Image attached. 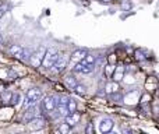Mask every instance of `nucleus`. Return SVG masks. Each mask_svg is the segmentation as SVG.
Listing matches in <instances>:
<instances>
[{
    "label": "nucleus",
    "mask_w": 159,
    "mask_h": 134,
    "mask_svg": "<svg viewBox=\"0 0 159 134\" xmlns=\"http://www.w3.org/2000/svg\"><path fill=\"white\" fill-rule=\"evenodd\" d=\"M45 124H46L45 119H43V118H39V116H36V118L31 119V120L28 122V129H30L31 132H36V130L43 129Z\"/></svg>",
    "instance_id": "obj_6"
},
{
    "label": "nucleus",
    "mask_w": 159,
    "mask_h": 134,
    "mask_svg": "<svg viewBox=\"0 0 159 134\" xmlns=\"http://www.w3.org/2000/svg\"><path fill=\"white\" fill-rule=\"evenodd\" d=\"M74 91L78 94V95H85V92H87V88H85L84 85H81V84H77L74 87Z\"/></svg>",
    "instance_id": "obj_21"
},
{
    "label": "nucleus",
    "mask_w": 159,
    "mask_h": 134,
    "mask_svg": "<svg viewBox=\"0 0 159 134\" xmlns=\"http://www.w3.org/2000/svg\"><path fill=\"white\" fill-rule=\"evenodd\" d=\"M67 109H69L70 113L75 112V110H77V102H75L74 99H69V102H67Z\"/></svg>",
    "instance_id": "obj_19"
},
{
    "label": "nucleus",
    "mask_w": 159,
    "mask_h": 134,
    "mask_svg": "<svg viewBox=\"0 0 159 134\" xmlns=\"http://www.w3.org/2000/svg\"><path fill=\"white\" fill-rule=\"evenodd\" d=\"M41 96H42V92L39 88H31V90L27 92V98L31 99L34 104H36V102L41 99Z\"/></svg>",
    "instance_id": "obj_7"
},
{
    "label": "nucleus",
    "mask_w": 159,
    "mask_h": 134,
    "mask_svg": "<svg viewBox=\"0 0 159 134\" xmlns=\"http://www.w3.org/2000/svg\"><path fill=\"white\" fill-rule=\"evenodd\" d=\"M124 67L123 66H119V67H116L115 68V71H113V74H112V78H113V81H116V82H119V81H121V80L124 78Z\"/></svg>",
    "instance_id": "obj_12"
},
{
    "label": "nucleus",
    "mask_w": 159,
    "mask_h": 134,
    "mask_svg": "<svg viewBox=\"0 0 159 134\" xmlns=\"http://www.w3.org/2000/svg\"><path fill=\"white\" fill-rule=\"evenodd\" d=\"M117 91H119V84L116 81L107 82V84L105 85V92L109 94V95H112V94H116Z\"/></svg>",
    "instance_id": "obj_14"
},
{
    "label": "nucleus",
    "mask_w": 159,
    "mask_h": 134,
    "mask_svg": "<svg viewBox=\"0 0 159 134\" xmlns=\"http://www.w3.org/2000/svg\"><path fill=\"white\" fill-rule=\"evenodd\" d=\"M121 8H123V10H130V8H131V3L129 2V0H123V2H121Z\"/></svg>",
    "instance_id": "obj_28"
},
{
    "label": "nucleus",
    "mask_w": 159,
    "mask_h": 134,
    "mask_svg": "<svg viewBox=\"0 0 159 134\" xmlns=\"http://www.w3.org/2000/svg\"><path fill=\"white\" fill-rule=\"evenodd\" d=\"M56 88H57V91H63V87H61V85H56Z\"/></svg>",
    "instance_id": "obj_33"
},
{
    "label": "nucleus",
    "mask_w": 159,
    "mask_h": 134,
    "mask_svg": "<svg viewBox=\"0 0 159 134\" xmlns=\"http://www.w3.org/2000/svg\"><path fill=\"white\" fill-rule=\"evenodd\" d=\"M64 84H66L70 90H74V87L77 85V81H75V78L73 76H67L66 78H64Z\"/></svg>",
    "instance_id": "obj_17"
},
{
    "label": "nucleus",
    "mask_w": 159,
    "mask_h": 134,
    "mask_svg": "<svg viewBox=\"0 0 159 134\" xmlns=\"http://www.w3.org/2000/svg\"><path fill=\"white\" fill-rule=\"evenodd\" d=\"M22 49H24V48L20 46V45H13V46L10 48V50H8V52H10V55H11V56H14V58L20 59V58H21Z\"/></svg>",
    "instance_id": "obj_15"
},
{
    "label": "nucleus",
    "mask_w": 159,
    "mask_h": 134,
    "mask_svg": "<svg viewBox=\"0 0 159 134\" xmlns=\"http://www.w3.org/2000/svg\"><path fill=\"white\" fill-rule=\"evenodd\" d=\"M140 102L143 105L149 104V102H151V95H149V94H145V95H143V96H141V101Z\"/></svg>",
    "instance_id": "obj_26"
},
{
    "label": "nucleus",
    "mask_w": 159,
    "mask_h": 134,
    "mask_svg": "<svg viewBox=\"0 0 159 134\" xmlns=\"http://www.w3.org/2000/svg\"><path fill=\"white\" fill-rule=\"evenodd\" d=\"M11 95H13V94L8 92V91L3 92V94H2V101H3V102H10V101H11Z\"/></svg>",
    "instance_id": "obj_25"
},
{
    "label": "nucleus",
    "mask_w": 159,
    "mask_h": 134,
    "mask_svg": "<svg viewBox=\"0 0 159 134\" xmlns=\"http://www.w3.org/2000/svg\"><path fill=\"white\" fill-rule=\"evenodd\" d=\"M57 58H59V53L55 48H49V49H46L45 58H43V60H42V67L46 68V70L52 68L53 64H55L56 60H57Z\"/></svg>",
    "instance_id": "obj_1"
},
{
    "label": "nucleus",
    "mask_w": 159,
    "mask_h": 134,
    "mask_svg": "<svg viewBox=\"0 0 159 134\" xmlns=\"http://www.w3.org/2000/svg\"><path fill=\"white\" fill-rule=\"evenodd\" d=\"M101 2H102V3H112L113 0H101Z\"/></svg>",
    "instance_id": "obj_34"
},
{
    "label": "nucleus",
    "mask_w": 159,
    "mask_h": 134,
    "mask_svg": "<svg viewBox=\"0 0 159 134\" xmlns=\"http://www.w3.org/2000/svg\"><path fill=\"white\" fill-rule=\"evenodd\" d=\"M80 119H81V115L75 110V112H73V113H69V115L66 116V123L67 124H70V126H75V124L80 122Z\"/></svg>",
    "instance_id": "obj_9"
},
{
    "label": "nucleus",
    "mask_w": 159,
    "mask_h": 134,
    "mask_svg": "<svg viewBox=\"0 0 159 134\" xmlns=\"http://www.w3.org/2000/svg\"><path fill=\"white\" fill-rule=\"evenodd\" d=\"M31 56H32V50L30 49V48H24L22 49V53H21V60L22 62H30V59H31Z\"/></svg>",
    "instance_id": "obj_16"
},
{
    "label": "nucleus",
    "mask_w": 159,
    "mask_h": 134,
    "mask_svg": "<svg viewBox=\"0 0 159 134\" xmlns=\"http://www.w3.org/2000/svg\"><path fill=\"white\" fill-rule=\"evenodd\" d=\"M20 101H21V96H20V94H13V95H11V101H10L11 105H14V106H16V105L20 104Z\"/></svg>",
    "instance_id": "obj_22"
},
{
    "label": "nucleus",
    "mask_w": 159,
    "mask_h": 134,
    "mask_svg": "<svg viewBox=\"0 0 159 134\" xmlns=\"http://www.w3.org/2000/svg\"><path fill=\"white\" fill-rule=\"evenodd\" d=\"M45 53H46V49L43 46H39L35 52H32V56L30 59V63L32 64L34 67H41L42 66V60L45 58Z\"/></svg>",
    "instance_id": "obj_2"
},
{
    "label": "nucleus",
    "mask_w": 159,
    "mask_h": 134,
    "mask_svg": "<svg viewBox=\"0 0 159 134\" xmlns=\"http://www.w3.org/2000/svg\"><path fill=\"white\" fill-rule=\"evenodd\" d=\"M8 77H10V80H16L17 78V74L14 73L13 70H10V71H8Z\"/></svg>",
    "instance_id": "obj_30"
},
{
    "label": "nucleus",
    "mask_w": 159,
    "mask_h": 134,
    "mask_svg": "<svg viewBox=\"0 0 159 134\" xmlns=\"http://www.w3.org/2000/svg\"><path fill=\"white\" fill-rule=\"evenodd\" d=\"M82 62H85L87 64H95L96 63V58L93 55H91V53H87Z\"/></svg>",
    "instance_id": "obj_20"
},
{
    "label": "nucleus",
    "mask_w": 159,
    "mask_h": 134,
    "mask_svg": "<svg viewBox=\"0 0 159 134\" xmlns=\"http://www.w3.org/2000/svg\"><path fill=\"white\" fill-rule=\"evenodd\" d=\"M69 55H59V58H57V60H56V63L53 64V67H52V71L53 73H61V71L66 68V66L69 64Z\"/></svg>",
    "instance_id": "obj_4"
},
{
    "label": "nucleus",
    "mask_w": 159,
    "mask_h": 134,
    "mask_svg": "<svg viewBox=\"0 0 159 134\" xmlns=\"http://www.w3.org/2000/svg\"><path fill=\"white\" fill-rule=\"evenodd\" d=\"M3 14H4V8H0V18L3 17Z\"/></svg>",
    "instance_id": "obj_32"
},
{
    "label": "nucleus",
    "mask_w": 159,
    "mask_h": 134,
    "mask_svg": "<svg viewBox=\"0 0 159 134\" xmlns=\"http://www.w3.org/2000/svg\"><path fill=\"white\" fill-rule=\"evenodd\" d=\"M2 44H3V36L0 35V45H2Z\"/></svg>",
    "instance_id": "obj_35"
},
{
    "label": "nucleus",
    "mask_w": 159,
    "mask_h": 134,
    "mask_svg": "<svg viewBox=\"0 0 159 134\" xmlns=\"http://www.w3.org/2000/svg\"><path fill=\"white\" fill-rule=\"evenodd\" d=\"M116 62H117V56H116L115 53L109 55V58H107V63L109 64H116Z\"/></svg>",
    "instance_id": "obj_27"
},
{
    "label": "nucleus",
    "mask_w": 159,
    "mask_h": 134,
    "mask_svg": "<svg viewBox=\"0 0 159 134\" xmlns=\"http://www.w3.org/2000/svg\"><path fill=\"white\" fill-rule=\"evenodd\" d=\"M35 110H36L35 105H34V106H31V108H28V109H27V112H25V113H24V116H22V120H24V122H27V123H28V122H30L31 119L36 118V116H38V115H36V112H35Z\"/></svg>",
    "instance_id": "obj_13"
},
{
    "label": "nucleus",
    "mask_w": 159,
    "mask_h": 134,
    "mask_svg": "<svg viewBox=\"0 0 159 134\" xmlns=\"http://www.w3.org/2000/svg\"><path fill=\"white\" fill-rule=\"evenodd\" d=\"M158 96H159V87H158Z\"/></svg>",
    "instance_id": "obj_36"
},
{
    "label": "nucleus",
    "mask_w": 159,
    "mask_h": 134,
    "mask_svg": "<svg viewBox=\"0 0 159 134\" xmlns=\"http://www.w3.org/2000/svg\"><path fill=\"white\" fill-rule=\"evenodd\" d=\"M85 55H87V52H85L84 49H77V50H74V52H73V55H71V62H73V64L78 63V62H82V60H84V58H85Z\"/></svg>",
    "instance_id": "obj_10"
},
{
    "label": "nucleus",
    "mask_w": 159,
    "mask_h": 134,
    "mask_svg": "<svg viewBox=\"0 0 159 134\" xmlns=\"http://www.w3.org/2000/svg\"><path fill=\"white\" fill-rule=\"evenodd\" d=\"M121 132H123V133H131V130H130L129 127H124L123 126V127H121Z\"/></svg>",
    "instance_id": "obj_31"
},
{
    "label": "nucleus",
    "mask_w": 159,
    "mask_h": 134,
    "mask_svg": "<svg viewBox=\"0 0 159 134\" xmlns=\"http://www.w3.org/2000/svg\"><path fill=\"white\" fill-rule=\"evenodd\" d=\"M99 127H101V132L102 133H109L110 130L113 129V120H112V119H109V118L102 119Z\"/></svg>",
    "instance_id": "obj_8"
},
{
    "label": "nucleus",
    "mask_w": 159,
    "mask_h": 134,
    "mask_svg": "<svg viewBox=\"0 0 159 134\" xmlns=\"http://www.w3.org/2000/svg\"><path fill=\"white\" fill-rule=\"evenodd\" d=\"M158 87H159V82H158V80L155 78V77H148L147 78V81H145V88H147V91H157L158 90Z\"/></svg>",
    "instance_id": "obj_11"
},
{
    "label": "nucleus",
    "mask_w": 159,
    "mask_h": 134,
    "mask_svg": "<svg viewBox=\"0 0 159 134\" xmlns=\"http://www.w3.org/2000/svg\"><path fill=\"white\" fill-rule=\"evenodd\" d=\"M115 64H107L106 68H105V74H106L107 77H110L113 74V71H115Z\"/></svg>",
    "instance_id": "obj_24"
},
{
    "label": "nucleus",
    "mask_w": 159,
    "mask_h": 134,
    "mask_svg": "<svg viewBox=\"0 0 159 134\" xmlns=\"http://www.w3.org/2000/svg\"><path fill=\"white\" fill-rule=\"evenodd\" d=\"M57 108V98L53 95H46L42 101V109L46 110L48 113H52Z\"/></svg>",
    "instance_id": "obj_3"
},
{
    "label": "nucleus",
    "mask_w": 159,
    "mask_h": 134,
    "mask_svg": "<svg viewBox=\"0 0 159 134\" xmlns=\"http://www.w3.org/2000/svg\"><path fill=\"white\" fill-rule=\"evenodd\" d=\"M85 132H87V134H93V124L89 123L87 126V129H85Z\"/></svg>",
    "instance_id": "obj_29"
},
{
    "label": "nucleus",
    "mask_w": 159,
    "mask_h": 134,
    "mask_svg": "<svg viewBox=\"0 0 159 134\" xmlns=\"http://www.w3.org/2000/svg\"><path fill=\"white\" fill-rule=\"evenodd\" d=\"M70 129H71V126H70V124L63 123V124H60V127H59V132L63 133V134H67V133H70Z\"/></svg>",
    "instance_id": "obj_23"
},
{
    "label": "nucleus",
    "mask_w": 159,
    "mask_h": 134,
    "mask_svg": "<svg viewBox=\"0 0 159 134\" xmlns=\"http://www.w3.org/2000/svg\"><path fill=\"white\" fill-rule=\"evenodd\" d=\"M147 58H148V56H147L143 50H140V49L134 50V59L137 62H144V60H147Z\"/></svg>",
    "instance_id": "obj_18"
},
{
    "label": "nucleus",
    "mask_w": 159,
    "mask_h": 134,
    "mask_svg": "<svg viewBox=\"0 0 159 134\" xmlns=\"http://www.w3.org/2000/svg\"><path fill=\"white\" fill-rule=\"evenodd\" d=\"M93 67H95V64H87L85 62H78V63L74 64L73 71L80 74H91L93 71Z\"/></svg>",
    "instance_id": "obj_5"
}]
</instances>
